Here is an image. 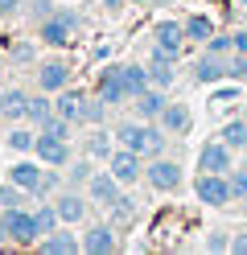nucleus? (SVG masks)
Here are the masks:
<instances>
[{"label":"nucleus","instance_id":"nucleus-1","mask_svg":"<svg viewBox=\"0 0 247 255\" xmlns=\"http://www.w3.org/2000/svg\"><path fill=\"white\" fill-rule=\"evenodd\" d=\"M115 140H120L124 148L140 152V156H161L169 132H165L157 120H124V124H115Z\"/></svg>","mask_w":247,"mask_h":255},{"label":"nucleus","instance_id":"nucleus-2","mask_svg":"<svg viewBox=\"0 0 247 255\" xmlns=\"http://www.w3.org/2000/svg\"><path fill=\"white\" fill-rule=\"evenodd\" d=\"M0 222H4V231H8V243H16V247H33L41 239L37 218H33V210H25V206H8V210H0Z\"/></svg>","mask_w":247,"mask_h":255},{"label":"nucleus","instance_id":"nucleus-3","mask_svg":"<svg viewBox=\"0 0 247 255\" xmlns=\"http://www.w3.org/2000/svg\"><path fill=\"white\" fill-rule=\"evenodd\" d=\"M144 181L157 189V194H177L181 181H186V173H181L177 161H169V156H148V165H144Z\"/></svg>","mask_w":247,"mask_h":255},{"label":"nucleus","instance_id":"nucleus-4","mask_svg":"<svg viewBox=\"0 0 247 255\" xmlns=\"http://www.w3.org/2000/svg\"><path fill=\"white\" fill-rule=\"evenodd\" d=\"M194 194L202 206H231L235 202V189H231V173H198V181H194Z\"/></svg>","mask_w":247,"mask_h":255},{"label":"nucleus","instance_id":"nucleus-5","mask_svg":"<svg viewBox=\"0 0 247 255\" xmlns=\"http://www.w3.org/2000/svg\"><path fill=\"white\" fill-rule=\"evenodd\" d=\"M95 95L103 99L107 107H120V103H132V95H128V83H124V70L120 66H107V70H99V83H95Z\"/></svg>","mask_w":247,"mask_h":255},{"label":"nucleus","instance_id":"nucleus-6","mask_svg":"<svg viewBox=\"0 0 247 255\" xmlns=\"http://www.w3.org/2000/svg\"><path fill=\"white\" fill-rule=\"evenodd\" d=\"M107 169L120 177V185H136L140 177H144V156L140 152H132V148H115L111 156H107Z\"/></svg>","mask_w":247,"mask_h":255},{"label":"nucleus","instance_id":"nucleus-7","mask_svg":"<svg viewBox=\"0 0 247 255\" xmlns=\"http://www.w3.org/2000/svg\"><path fill=\"white\" fill-rule=\"evenodd\" d=\"M33 152H37L41 165H49V169H66V165L74 161V156H70V140H58V136H45V132H37Z\"/></svg>","mask_w":247,"mask_h":255},{"label":"nucleus","instance_id":"nucleus-8","mask_svg":"<svg viewBox=\"0 0 247 255\" xmlns=\"http://www.w3.org/2000/svg\"><path fill=\"white\" fill-rule=\"evenodd\" d=\"M148 78H153V87L169 91L173 78H177V54L161 50V45H153V54H148Z\"/></svg>","mask_w":247,"mask_h":255},{"label":"nucleus","instance_id":"nucleus-9","mask_svg":"<svg viewBox=\"0 0 247 255\" xmlns=\"http://www.w3.org/2000/svg\"><path fill=\"white\" fill-rule=\"evenodd\" d=\"M223 78H231V58L227 54H202V58H198L194 62V83H223Z\"/></svg>","mask_w":247,"mask_h":255},{"label":"nucleus","instance_id":"nucleus-10","mask_svg":"<svg viewBox=\"0 0 247 255\" xmlns=\"http://www.w3.org/2000/svg\"><path fill=\"white\" fill-rule=\"evenodd\" d=\"M186 21H157L153 25V45H161V50H169L181 58V50H186Z\"/></svg>","mask_w":247,"mask_h":255},{"label":"nucleus","instance_id":"nucleus-11","mask_svg":"<svg viewBox=\"0 0 247 255\" xmlns=\"http://www.w3.org/2000/svg\"><path fill=\"white\" fill-rule=\"evenodd\" d=\"M87 198H91L95 206H111L115 198H120V177H115L111 169H103V173H95V177L87 181Z\"/></svg>","mask_w":247,"mask_h":255},{"label":"nucleus","instance_id":"nucleus-12","mask_svg":"<svg viewBox=\"0 0 247 255\" xmlns=\"http://www.w3.org/2000/svg\"><path fill=\"white\" fill-rule=\"evenodd\" d=\"M198 169H202V173H231V169H235V165H231V148L223 144V140L202 144V152H198Z\"/></svg>","mask_w":247,"mask_h":255},{"label":"nucleus","instance_id":"nucleus-13","mask_svg":"<svg viewBox=\"0 0 247 255\" xmlns=\"http://www.w3.org/2000/svg\"><path fill=\"white\" fill-rule=\"evenodd\" d=\"M87 202L91 198H82L78 189H62V194H54V206H58V214H62L66 227H74V222L87 218Z\"/></svg>","mask_w":247,"mask_h":255},{"label":"nucleus","instance_id":"nucleus-14","mask_svg":"<svg viewBox=\"0 0 247 255\" xmlns=\"http://www.w3.org/2000/svg\"><path fill=\"white\" fill-rule=\"evenodd\" d=\"M37 33H41V41H45V45H54V50H62V45H70V41H74V29H70V21H66L62 12L45 17V21L37 25Z\"/></svg>","mask_w":247,"mask_h":255},{"label":"nucleus","instance_id":"nucleus-15","mask_svg":"<svg viewBox=\"0 0 247 255\" xmlns=\"http://www.w3.org/2000/svg\"><path fill=\"white\" fill-rule=\"evenodd\" d=\"M54 103H58V116H66L70 124H87V95H82V91L62 87Z\"/></svg>","mask_w":247,"mask_h":255},{"label":"nucleus","instance_id":"nucleus-16","mask_svg":"<svg viewBox=\"0 0 247 255\" xmlns=\"http://www.w3.org/2000/svg\"><path fill=\"white\" fill-rule=\"evenodd\" d=\"M82 251H87V255H111L115 251V227H111V222L91 227L87 235H82Z\"/></svg>","mask_w":247,"mask_h":255},{"label":"nucleus","instance_id":"nucleus-17","mask_svg":"<svg viewBox=\"0 0 247 255\" xmlns=\"http://www.w3.org/2000/svg\"><path fill=\"white\" fill-rule=\"evenodd\" d=\"M37 247H41L45 255H78V251H82V239L70 235V231H49V235L37 239Z\"/></svg>","mask_w":247,"mask_h":255},{"label":"nucleus","instance_id":"nucleus-18","mask_svg":"<svg viewBox=\"0 0 247 255\" xmlns=\"http://www.w3.org/2000/svg\"><path fill=\"white\" fill-rule=\"evenodd\" d=\"M37 87L58 95L62 87H70V66H66V62H41L37 66Z\"/></svg>","mask_w":247,"mask_h":255},{"label":"nucleus","instance_id":"nucleus-19","mask_svg":"<svg viewBox=\"0 0 247 255\" xmlns=\"http://www.w3.org/2000/svg\"><path fill=\"white\" fill-rule=\"evenodd\" d=\"M165 103H169V95H165L161 87H148V91H140L136 99H132V107H136V116H140V120H161Z\"/></svg>","mask_w":247,"mask_h":255},{"label":"nucleus","instance_id":"nucleus-20","mask_svg":"<svg viewBox=\"0 0 247 255\" xmlns=\"http://www.w3.org/2000/svg\"><path fill=\"white\" fill-rule=\"evenodd\" d=\"M190 107L186 103H165V111H161V128H165V132H169V136H181V132H186V128H190Z\"/></svg>","mask_w":247,"mask_h":255},{"label":"nucleus","instance_id":"nucleus-21","mask_svg":"<svg viewBox=\"0 0 247 255\" xmlns=\"http://www.w3.org/2000/svg\"><path fill=\"white\" fill-rule=\"evenodd\" d=\"M49 116H58V103L49 99V91H37V95H29V116H25V120L41 128Z\"/></svg>","mask_w":247,"mask_h":255},{"label":"nucleus","instance_id":"nucleus-22","mask_svg":"<svg viewBox=\"0 0 247 255\" xmlns=\"http://www.w3.org/2000/svg\"><path fill=\"white\" fill-rule=\"evenodd\" d=\"M8 181H12V185H21L25 194H33V189L41 185V169H37V165H29V161H16V165L8 169Z\"/></svg>","mask_w":247,"mask_h":255},{"label":"nucleus","instance_id":"nucleus-23","mask_svg":"<svg viewBox=\"0 0 247 255\" xmlns=\"http://www.w3.org/2000/svg\"><path fill=\"white\" fill-rule=\"evenodd\" d=\"M124 83H128V95H132V99H136V95L140 91H148V87H153V78H148V66H136V62H124Z\"/></svg>","mask_w":247,"mask_h":255},{"label":"nucleus","instance_id":"nucleus-24","mask_svg":"<svg viewBox=\"0 0 247 255\" xmlns=\"http://www.w3.org/2000/svg\"><path fill=\"white\" fill-rule=\"evenodd\" d=\"M223 144H227L231 152H247V116L231 120V124L223 128Z\"/></svg>","mask_w":247,"mask_h":255},{"label":"nucleus","instance_id":"nucleus-25","mask_svg":"<svg viewBox=\"0 0 247 255\" xmlns=\"http://www.w3.org/2000/svg\"><path fill=\"white\" fill-rule=\"evenodd\" d=\"M4 116H8V120H25V116H29V95H25L21 87L4 91Z\"/></svg>","mask_w":247,"mask_h":255},{"label":"nucleus","instance_id":"nucleus-26","mask_svg":"<svg viewBox=\"0 0 247 255\" xmlns=\"http://www.w3.org/2000/svg\"><path fill=\"white\" fill-rule=\"evenodd\" d=\"M115 148H111V132H103V128H95V132L87 136V156H99V161H107Z\"/></svg>","mask_w":247,"mask_h":255},{"label":"nucleus","instance_id":"nucleus-27","mask_svg":"<svg viewBox=\"0 0 247 255\" xmlns=\"http://www.w3.org/2000/svg\"><path fill=\"white\" fill-rule=\"evenodd\" d=\"M210 33H214V21H210V17H202V12L186 21V37H190V41H202V45H206V41H210Z\"/></svg>","mask_w":247,"mask_h":255},{"label":"nucleus","instance_id":"nucleus-28","mask_svg":"<svg viewBox=\"0 0 247 255\" xmlns=\"http://www.w3.org/2000/svg\"><path fill=\"white\" fill-rule=\"evenodd\" d=\"M107 210H111V227H128V222L136 218V206H132V198H124V194L115 198Z\"/></svg>","mask_w":247,"mask_h":255},{"label":"nucleus","instance_id":"nucleus-29","mask_svg":"<svg viewBox=\"0 0 247 255\" xmlns=\"http://www.w3.org/2000/svg\"><path fill=\"white\" fill-rule=\"evenodd\" d=\"M91 177H95L91 156H82V161H70V165H66V181H70V185H87Z\"/></svg>","mask_w":247,"mask_h":255},{"label":"nucleus","instance_id":"nucleus-30","mask_svg":"<svg viewBox=\"0 0 247 255\" xmlns=\"http://www.w3.org/2000/svg\"><path fill=\"white\" fill-rule=\"evenodd\" d=\"M33 218H37V231H41V235H49V231H58V222H62V214H58V206H54V202H49V206L41 202L37 210H33Z\"/></svg>","mask_w":247,"mask_h":255},{"label":"nucleus","instance_id":"nucleus-31","mask_svg":"<svg viewBox=\"0 0 247 255\" xmlns=\"http://www.w3.org/2000/svg\"><path fill=\"white\" fill-rule=\"evenodd\" d=\"M33 144H37V132H29V128H12L8 132V148L12 152H33Z\"/></svg>","mask_w":247,"mask_h":255},{"label":"nucleus","instance_id":"nucleus-32","mask_svg":"<svg viewBox=\"0 0 247 255\" xmlns=\"http://www.w3.org/2000/svg\"><path fill=\"white\" fill-rule=\"evenodd\" d=\"M37 132H45V136H58V140H70V132H74V124L66 120V116H49Z\"/></svg>","mask_w":247,"mask_h":255},{"label":"nucleus","instance_id":"nucleus-33","mask_svg":"<svg viewBox=\"0 0 247 255\" xmlns=\"http://www.w3.org/2000/svg\"><path fill=\"white\" fill-rule=\"evenodd\" d=\"M206 50L210 54H235V33H210V41H206Z\"/></svg>","mask_w":247,"mask_h":255},{"label":"nucleus","instance_id":"nucleus-34","mask_svg":"<svg viewBox=\"0 0 247 255\" xmlns=\"http://www.w3.org/2000/svg\"><path fill=\"white\" fill-rule=\"evenodd\" d=\"M21 202H25V189H21V185H12V181L0 185V210H8V206H21Z\"/></svg>","mask_w":247,"mask_h":255},{"label":"nucleus","instance_id":"nucleus-35","mask_svg":"<svg viewBox=\"0 0 247 255\" xmlns=\"http://www.w3.org/2000/svg\"><path fill=\"white\" fill-rule=\"evenodd\" d=\"M231 189H235V202L247 206V169H231Z\"/></svg>","mask_w":247,"mask_h":255},{"label":"nucleus","instance_id":"nucleus-36","mask_svg":"<svg viewBox=\"0 0 247 255\" xmlns=\"http://www.w3.org/2000/svg\"><path fill=\"white\" fill-rule=\"evenodd\" d=\"M54 12H58V8H54V0H29V17L37 21V25H41L45 17H54Z\"/></svg>","mask_w":247,"mask_h":255},{"label":"nucleus","instance_id":"nucleus-37","mask_svg":"<svg viewBox=\"0 0 247 255\" xmlns=\"http://www.w3.org/2000/svg\"><path fill=\"white\" fill-rule=\"evenodd\" d=\"M103 116H107V103L99 99V95H95V99H87V124L99 128V124H103Z\"/></svg>","mask_w":247,"mask_h":255},{"label":"nucleus","instance_id":"nucleus-38","mask_svg":"<svg viewBox=\"0 0 247 255\" xmlns=\"http://www.w3.org/2000/svg\"><path fill=\"white\" fill-rule=\"evenodd\" d=\"M37 198H49V194H58V173H41V185L33 189Z\"/></svg>","mask_w":247,"mask_h":255},{"label":"nucleus","instance_id":"nucleus-39","mask_svg":"<svg viewBox=\"0 0 247 255\" xmlns=\"http://www.w3.org/2000/svg\"><path fill=\"white\" fill-rule=\"evenodd\" d=\"M231 78L247 83V54H231Z\"/></svg>","mask_w":247,"mask_h":255},{"label":"nucleus","instance_id":"nucleus-40","mask_svg":"<svg viewBox=\"0 0 247 255\" xmlns=\"http://www.w3.org/2000/svg\"><path fill=\"white\" fill-rule=\"evenodd\" d=\"M206 251H231V239H227L223 231H214V235L206 239Z\"/></svg>","mask_w":247,"mask_h":255},{"label":"nucleus","instance_id":"nucleus-41","mask_svg":"<svg viewBox=\"0 0 247 255\" xmlns=\"http://www.w3.org/2000/svg\"><path fill=\"white\" fill-rule=\"evenodd\" d=\"M25 0H0V17H16Z\"/></svg>","mask_w":247,"mask_h":255},{"label":"nucleus","instance_id":"nucleus-42","mask_svg":"<svg viewBox=\"0 0 247 255\" xmlns=\"http://www.w3.org/2000/svg\"><path fill=\"white\" fill-rule=\"evenodd\" d=\"M231 255H247V231H239L231 239Z\"/></svg>","mask_w":247,"mask_h":255},{"label":"nucleus","instance_id":"nucleus-43","mask_svg":"<svg viewBox=\"0 0 247 255\" xmlns=\"http://www.w3.org/2000/svg\"><path fill=\"white\" fill-rule=\"evenodd\" d=\"M12 62H33V45H16V50H12Z\"/></svg>","mask_w":247,"mask_h":255},{"label":"nucleus","instance_id":"nucleus-44","mask_svg":"<svg viewBox=\"0 0 247 255\" xmlns=\"http://www.w3.org/2000/svg\"><path fill=\"white\" fill-rule=\"evenodd\" d=\"M235 54H247V29H239V33H235Z\"/></svg>","mask_w":247,"mask_h":255},{"label":"nucleus","instance_id":"nucleus-45","mask_svg":"<svg viewBox=\"0 0 247 255\" xmlns=\"http://www.w3.org/2000/svg\"><path fill=\"white\" fill-rule=\"evenodd\" d=\"M124 4H128V0H103V8H107V12H115V8H124Z\"/></svg>","mask_w":247,"mask_h":255},{"label":"nucleus","instance_id":"nucleus-46","mask_svg":"<svg viewBox=\"0 0 247 255\" xmlns=\"http://www.w3.org/2000/svg\"><path fill=\"white\" fill-rule=\"evenodd\" d=\"M0 243H8V231H4V222H0Z\"/></svg>","mask_w":247,"mask_h":255},{"label":"nucleus","instance_id":"nucleus-47","mask_svg":"<svg viewBox=\"0 0 247 255\" xmlns=\"http://www.w3.org/2000/svg\"><path fill=\"white\" fill-rule=\"evenodd\" d=\"M128 4H153V0H128Z\"/></svg>","mask_w":247,"mask_h":255},{"label":"nucleus","instance_id":"nucleus-48","mask_svg":"<svg viewBox=\"0 0 247 255\" xmlns=\"http://www.w3.org/2000/svg\"><path fill=\"white\" fill-rule=\"evenodd\" d=\"M0 116H4V91H0Z\"/></svg>","mask_w":247,"mask_h":255},{"label":"nucleus","instance_id":"nucleus-49","mask_svg":"<svg viewBox=\"0 0 247 255\" xmlns=\"http://www.w3.org/2000/svg\"><path fill=\"white\" fill-rule=\"evenodd\" d=\"M153 4H169V0H153Z\"/></svg>","mask_w":247,"mask_h":255},{"label":"nucleus","instance_id":"nucleus-50","mask_svg":"<svg viewBox=\"0 0 247 255\" xmlns=\"http://www.w3.org/2000/svg\"><path fill=\"white\" fill-rule=\"evenodd\" d=\"M239 4H243V8H247V0H239Z\"/></svg>","mask_w":247,"mask_h":255},{"label":"nucleus","instance_id":"nucleus-51","mask_svg":"<svg viewBox=\"0 0 247 255\" xmlns=\"http://www.w3.org/2000/svg\"><path fill=\"white\" fill-rule=\"evenodd\" d=\"M243 116H247V103H243Z\"/></svg>","mask_w":247,"mask_h":255}]
</instances>
